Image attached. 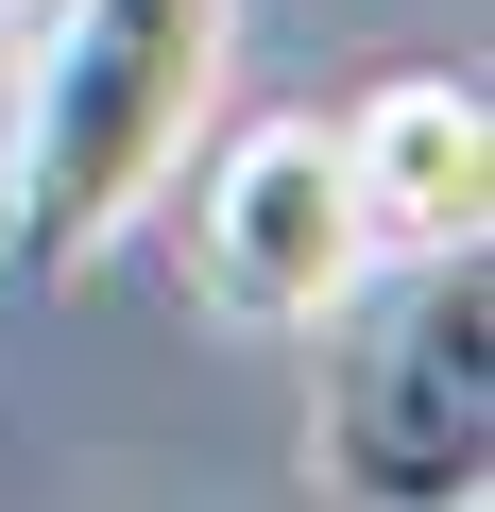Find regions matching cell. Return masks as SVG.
I'll use <instances>...</instances> for the list:
<instances>
[{
  "instance_id": "6da1fadb",
  "label": "cell",
  "mask_w": 495,
  "mask_h": 512,
  "mask_svg": "<svg viewBox=\"0 0 495 512\" xmlns=\"http://www.w3.org/2000/svg\"><path fill=\"white\" fill-rule=\"evenodd\" d=\"M239 0H52V35L0 103V274H86L171 188L188 120L222 103Z\"/></svg>"
},
{
  "instance_id": "7a4b0ae2",
  "label": "cell",
  "mask_w": 495,
  "mask_h": 512,
  "mask_svg": "<svg viewBox=\"0 0 495 512\" xmlns=\"http://www.w3.org/2000/svg\"><path fill=\"white\" fill-rule=\"evenodd\" d=\"M308 461L342 512H478L495 478V256L478 239H427L393 291L325 308Z\"/></svg>"
},
{
  "instance_id": "3957f363",
  "label": "cell",
  "mask_w": 495,
  "mask_h": 512,
  "mask_svg": "<svg viewBox=\"0 0 495 512\" xmlns=\"http://www.w3.org/2000/svg\"><path fill=\"white\" fill-rule=\"evenodd\" d=\"M188 274H205L222 325H325L376 274V239L342 205V137L325 120H239L188 188Z\"/></svg>"
},
{
  "instance_id": "277c9868",
  "label": "cell",
  "mask_w": 495,
  "mask_h": 512,
  "mask_svg": "<svg viewBox=\"0 0 495 512\" xmlns=\"http://www.w3.org/2000/svg\"><path fill=\"white\" fill-rule=\"evenodd\" d=\"M342 205L376 256H427V239H478L495 205V103L461 69H393L359 120H342Z\"/></svg>"
}]
</instances>
